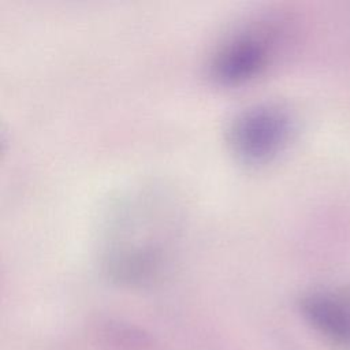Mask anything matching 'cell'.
I'll list each match as a JSON object with an SVG mask.
<instances>
[{"label": "cell", "mask_w": 350, "mask_h": 350, "mask_svg": "<svg viewBox=\"0 0 350 350\" xmlns=\"http://www.w3.org/2000/svg\"><path fill=\"white\" fill-rule=\"evenodd\" d=\"M157 190L120 201L107 220L101 261L105 273L124 286H142L161 271L174 235L171 204Z\"/></svg>", "instance_id": "obj_1"}, {"label": "cell", "mask_w": 350, "mask_h": 350, "mask_svg": "<svg viewBox=\"0 0 350 350\" xmlns=\"http://www.w3.org/2000/svg\"><path fill=\"white\" fill-rule=\"evenodd\" d=\"M293 120L287 109L260 103L241 109L230 120L226 138L230 150L243 163L261 164L276 156L287 144Z\"/></svg>", "instance_id": "obj_2"}, {"label": "cell", "mask_w": 350, "mask_h": 350, "mask_svg": "<svg viewBox=\"0 0 350 350\" xmlns=\"http://www.w3.org/2000/svg\"><path fill=\"white\" fill-rule=\"evenodd\" d=\"M271 56V34L253 25L231 33L215 46L208 60V71L223 85H237L260 75Z\"/></svg>", "instance_id": "obj_3"}, {"label": "cell", "mask_w": 350, "mask_h": 350, "mask_svg": "<svg viewBox=\"0 0 350 350\" xmlns=\"http://www.w3.org/2000/svg\"><path fill=\"white\" fill-rule=\"evenodd\" d=\"M305 320L336 346H350V297L332 291H310L301 297Z\"/></svg>", "instance_id": "obj_4"}]
</instances>
